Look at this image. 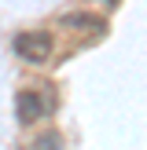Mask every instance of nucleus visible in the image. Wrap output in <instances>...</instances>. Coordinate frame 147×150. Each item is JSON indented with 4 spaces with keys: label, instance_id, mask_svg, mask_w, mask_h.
Masks as SVG:
<instances>
[{
    "label": "nucleus",
    "instance_id": "obj_1",
    "mask_svg": "<svg viewBox=\"0 0 147 150\" xmlns=\"http://www.w3.org/2000/svg\"><path fill=\"white\" fill-rule=\"evenodd\" d=\"M15 55L19 59H26V62H33V66H41V62H48L51 59V37L44 33V29H29V33H15Z\"/></svg>",
    "mask_w": 147,
    "mask_h": 150
},
{
    "label": "nucleus",
    "instance_id": "obj_2",
    "mask_svg": "<svg viewBox=\"0 0 147 150\" xmlns=\"http://www.w3.org/2000/svg\"><path fill=\"white\" fill-rule=\"evenodd\" d=\"M44 110L48 106H44V99L37 92H19V121L22 125H33L37 117H44Z\"/></svg>",
    "mask_w": 147,
    "mask_h": 150
},
{
    "label": "nucleus",
    "instance_id": "obj_3",
    "mask_svg": "<svg viewBox=\"0 0 147 150\" xmlns=\"http://www.w3.org/2000/svg\"><path fill=\"white\" fill-rule=\"evenodd\" d=\"M63 26H70V29H88V33H99V29H103V22H99V18H92V15L70 11V15H63Z\"/></svg>",
    "mask_w": 147,
    "mask_h": 150
},
{
    "label": "nucleus",
    "instance_id": "obj_4",
    "mask_svg": "<svg viewBox=\"0 0 147 150\" xmlns=\"http://www.w3.org/2000/svg\"><path fill=\"white\" fill-rule=\"evenodd\" d=\"M41 150H59V139H55V136H51V139H48V143H44V139H41Z\"/></svg>",
    "mask_w": 147,
    "mask_h": 150
},
{
    "label": "nucleus",
    "instance_id": "obj_5",
    "mask_svg": "<svg viewBox=\"0 0 147 150\" xmlns=\"http://www.w3.org/2000/svg\"><path fill=\"white\" fill-rule=\"evenodd\" d=\"M110 4H118V0H110Z\"/></svg>",
    "mask_w": 147,
    "mask_h": 150
}]
</instances>
